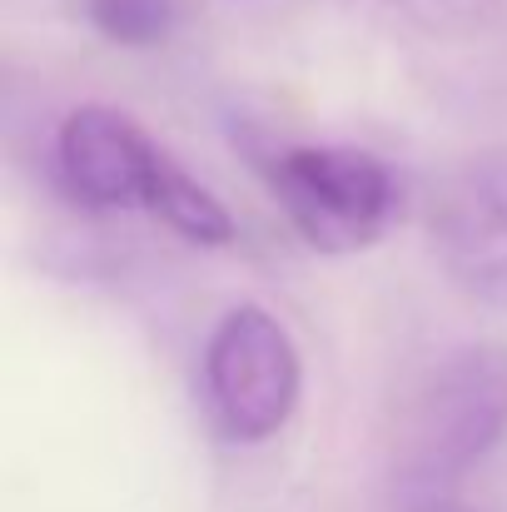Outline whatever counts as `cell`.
<instances>
[{"mask_svg":"<svg viewBox=\"0 0 507 512\" xmlns=\"http://www.w3.org/2000/svg\"><path fill=\"white\" fill-rule=\"evenodd\" d=\"M55 174L85 209L150 214L199 249H224L239 234L219 194H209L140 120L115 105H80L60 120Z\"/></svg>","mask_w":507,"mask_h":512,"instance_id":"1","label":"cell"},{"mask_svg":"<svg viewBox=\"0 0 507 512\" xmlns=\"http://www.w3.org/2000/svg\"><path fill=\"white\" fill-rule=\"evenodd\" d=\"M507 438V343L443 353L398 413V478L443 493Z\"/></svg>","mask_w":507,"mask_h":512,"instance_id":"2","label":"cell"},{"mask_svg":"<svg viewBox=\"0 0 507 512\" xmlns=\"http://www.w3.org/2000/svg\"><path fill=\"white\" fill-rule=\"evenodd\" d=\"M264 184L314 254H363L403 214L398 170L363 145H289L264 160Z\"/></svg>","mask_w":507,"mask_h":512,"instance_id":"3","label":"cell"},{"mask_svg":"<svg viewBox=\"0 0 507 512\" xmlns=\"http://www.w3.org/2000/svg\"><path fill=\"white\" fill-rule=\"evenodd\" d=\"M204 408L229 443H269L299 408L304 363L264 304H234L204 339Z\"/></svg>","mask_w":507,"mask_h":512,"instance_id":"4","label":"cell"},{"mask_svg":"<svg viewBox=\"0 0 507 512\" xmlns=\"http://www.w3.org/2000/svg\"><path fill=\"white\" fill-rule=\"evenodd\" d=\"M438 269L478 304L507 309V145L463 160L433 194Z\"/></svg>","mask_w":507,"mask_h":512,"instance_id":"5","label":"cell"},{"mask_svg":"<svg viewBox=\"0 0 507 512\" xmlns=\"http://www.w3.org/2000/svg\"><path fill=\"white\" fill-rule=\"evenodd\" d=\"M174 15H179L174 0H85V20L105 40L130 45V50H150V45L169 40Z\"/></svg>","mask_w":507,"mask_h":512,"instance_id":"6","label":"cell"},{"mask_svg":"<svg viewBox=\"0 0 507 512\" xmlns=\"http://www.w3.org/2000/svg\"><path fill=\"white\" fill-rule=\"evenodd\" d=\"M388 10L433 40H468L503 20V0H388Z\"/></svg>","mask_w":507,"mask_h":512,"instance_id":"7","label":"cell"},{"mask_svg":"<svg viewBox=\"0 0 507 512\" xmlns=\"http://www.w3.org/2000/svg\"><path fill=\"white\" fill-rule=\"evenodd\" d=\"M428 512H468V508H428Z\"/></svg>","mask_w":507,"mask_h":512,"instance_id":"8","label":"cell"}]
</instances>
